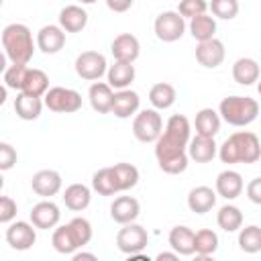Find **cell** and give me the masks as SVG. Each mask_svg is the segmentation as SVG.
<instances>
[{
	"label": "cell",
	"mask_w": 261,
	"mask_h": 261,
	"mask_svg": "<svg viewBox=\"0 0 261 261\" xmlns=\"http://www.w3.org/2000/svg\"><path fill=\"white\" fill-rule=\"evenodd\" d=\"M218 157L228 165L257 163L261 157V139L251 130H237L218 147Z\"/></svg>",
	"instance_id": "obj_1"
},
{
	"label": "cell",
	"mask_w": 261,
	"mask_h": 261,
	"mask_svg": "<svg viewBox=\"0 0 261 261\" xmlns=\"http://www.w3.org/2000/svg\"><path fill=\"white\" fill-rule=\"evenodd\" d=\"M188 155L196 163H208L218 155V145H216L214 137L196 135L188 143Z\"/></svg>",
	"instance_id": "obj_18"
},
{
	"label": "cell",
	"mask_w": 261,
	"mask_h": 261,
	"mask_svg": "<svg viewBox=\"0 0 261 261\" xmlns=\"http://www.w3.org/2000/svg\"><path fill=\"white\" fill-rule=\"evenodd\" d=\"M177 257H179V255H177L175 251H173V253H159V255H157L159 261H163V259H177Z\"/></svg>",
	"instance_id": "obj_48"
},
{
	"label": "cell",
	"mask_w": 261,
	"mask_h": 261,
	"mask_svg": "<svg viewBox=\"0 0 261 261\" xmlns=\"http://www.w3.org/2000/svg\"><path fill=\"white\" fill-rule=\"evenodd\" d=\"M2 47H4L6 57L12 63H24L27 65L35 53V41H33L31 29L22 22L6 24L2 31Z\"/></svg>",
	"instance_id": "obj_2"
},
{
	"label": "cell",
	"mask_w": 261,
	"mask_h": 261,
	"mask_svg": "<svg viewBox=\"0 0 261 261\" xmlns=\"http://www.w3.org/2000/svg\"><path fill=\"white\" fill-rule=\"evenodd\" d=\"M224 43L220 39H208V41H202L198 43L196 47V61L202 65V67H208V69H214L218 67L222 61H224Z\"/></svg>",
	"instance_id": "obj_12"
},
{
	"label": "cell",
	"mask_w": 261,
	"mask_h": 261,
	"mask_svg": "<svg viewBox=\"0 0 261 261\" xmlns=\"http://www.w3.org/2000/svg\"><path fill=\"white\" fill-rule=\"evenodd\" d=\"M112 169H114V175H116V181H118L120 192H126V190L135 188L139 184V169L133 163L120 161V163H114Z\"/></svg>",
	"instance_id": "obj_38"
},
{
	"label": "cell",
	"mask_w": 261,
	"mask_h": 261,
	"mask_svg": "<svg viewBox=\"0 0 261 261\" xmlns=\"http://www.w3.org/2000/svg\"><path fill=\"white\" fill-rule=\"evenodd\" d=\"M29 65H24V63H12V65H8L6 69H4V86L8 88V90H22V86H24V82H27V75H29Z\"/></svg>",
	"instance_id": "obj_39"
},
{
	"label": "cell",
	"mask_w": 261,
	"mask_h": 261,
	"mask_svg": "<svg viewBox=\"0 0 261 261\" xmlns=\"http://www.w3.org/2000/svg\"><path fill=\"white\" fill-rule=\"evenodd\" d=\"M43 100L51 112H59V114H71L82 108V94L77 90L63 88V86L49 88Z\"/></svg>",
	"instance_id": "obj_6"
},
{
	"label": "cell",
	"mask_w": 261,
	"mask_h": 261,
	"mask_svg": "<svg viewBox=\"0 0 261 261\" xmlns=\"http://www.w3.org/2000/svg\"><path fill=\"white\" fill-rule=\"evenodd\" d=\"M135 0H106V6L112 10V12H126L130 6H133Z\"/></svg>",
	"instance_id": "obj_46"
},
{
	"label": "cell",
	"mask_w": 261,
	"mask_h": 261,
	"mask_svg": "<svg viewBox=\"0 0 261 261\" xmlns=\"http://www.w3.org/2000/svg\"><path fill=\"white\" fill-rule=\"evenodd\" d=\"M65 45V31L59 24H45L37 33V47L45 55L59 53Z\"/></svg>",
	"instance_id": "obj_15"
},
{
	"label": "cell",
	"mask_w": 261,
	"mask_h": 261,
	"mask_svg": "<svg viewBox=\"0 0 261 261\" xmlns=\"http://www.w3.org/2000/svg\"><path fill=\"white\" fill-rule=\"evenodd\" d=\"M216 198H218V194L210 186H196L188 194V208L196 214H206L214 208Z\"/></svg>",
	"instance_id": "obj_20"
},
{
	"label": "cell",
	"mask_w": 261,
	"mask_h": 261,
	"mask_svg": "<svg viewBox=\"0 0 261 261\" xmlns=\"http://www.w3.org/2000/svg\"><path fill=\"white\" fill-rule=\"evenodd\" d=\"M149 243V232L145 226L137 224V222H128L122 224V228L116 232V247L120 253L124 255H135L141 253Z\"/></svg>",
	"instance_id": "obj_8"
},
{
	"label": "cell",
	"mask_w": 261,
	"mask_h": 261,
	"mask_svg": "<svg viewBox=\"0 0 261 261\" xmlns=\"http://www.w3.org/2000/svg\"><path fill=\"white\" fill-rule=\"evenodd\" d=\"M194 239H196V232L186 226V224H177L169 230V247L177 253V255H194L196 253V247H194Z\"/></svg>",
	"instance_id": "obj_24"
},
{
	"label": "cell",
	"mask_w": 261,
	"mask_h": 261,
	"mask_svg": "<svg viewBox=\"0 0 261 261\" xmlns=\"http://www.w3.org/2000/svg\"><path fill=\"white\" fill-rule=\"evenodd\" d=\"M141 106V98L135 90H118L114 92V100H112V114L116 118H130Z\"/></svg>",
	"instance_id": "obj_21"
},
{
	"label": "cell",
	"mask_w": 261,
	"mask_h": 261,
	"mask_svg": "<svg viewBox=\"0 0 261 261\" xmlns=\"http://www.w3.org/2000/svg\"><path fill=\"white\" fill-rule=\"evenodd\" d=\"M163 133V118L157 108L141 110L133 120V135L141 143H155Z\"/></svg>",
	"instance_id": "obj_5"
},
{
	"label": "cell",
	"mask_w": 261,
	"mask_h": 261,
	"mask_svg": "<svg viewBox=\"0 0 261 261\" xmlns=\"http://www.w3.org/2000/svg\"><path fill=\"white\" fill-rule=\"evenodd\" d=\"M49 90V77L43 69H37V67H31L29 69V75H27V82L22 86L20 92H27V94H33V96H39L43 98Z\"/></svg>",
	"instance_id": "obj_37"
},
{
	"label": "cell",
	"mask_w": 261,
	"mask_h": 261,
	"mask_svg": "<svg viewBox=\"0 0 261 261\" xmlns=\"http://www.w3.org/2000/svg\"><path fill=\"white\" fill-rule=\"evenodd\" d=\"M18 155H16V149L10 145V143H0V169L2 171H8L14 167Z\"/></svg>",
	"instance_id": "obj_44"
},
{
	"label": "cell",
	"mask_w": 261,
	"mask_h": 261,
	"mask_svg": "<svg viewBox=\"0 0 261 261\" xmlns=\"http://www.w3.org/2000/svg\"><path fill=\"white\" fill-rule=\"evenodd\" d=\"M51 245L57 253L61 255H73L77 251V245L71 237V230L67 224H61V226H55L53 234H51Z\"/></svg>",
	"instance_id": "obj_35"
},
{
	"label": "cell",
	"mask_w": 261,
	"mask_h": 261,
	"mask_svg": "<svg viewBox=\"0 0 261 261\" xmlns=\"http://www.w3.org/2000/svg\"><path fill=\"white\" fill-rule=\"evenodd\" d=\"M218 114L230 126H247L259 114V102L251 96H226L218 106Z\"/></svg>",
	"instance_id": "obj_3"
},
{
	"label": "cell",
	"mask_w": 261,
	"mask_h": 261,
	"mask_svg": "<svg viewBox=\"0 0 261 261\" xmlns=\"http://www.w3.org/2000/svg\"><path fill=\"white\" fill-rule=\"evenodd\" d=\"M114 88L108 82H94L88 90V100L94 112L108 114L112 112V100H114Z\"/></svg>",
	"instance_id": "obj_17"
},
{
	"label": "cell",
	"mask_w": 261,
	"mask_h": 261,
	"mask_svg": "<svg viewBox=\"0 0 261 261\" xmlns=\"http://www.w3.org/2000/svg\"><path fill=\"white\" fill-rule=\"evenodd\" d=\"M247 198H249L253 204L261 206V175L255 177V179H251V181L247 184Z\"/></svg>",
	"instance_id": "obj_45"
},
{
	"label": "cell",
	"mask_w": 261,
	"mask_h": 261,
	"mask_svg": "<svg viewBox=\"0 0 261 261\" xmlns=\"http://www.w3.org/2000/svg\"><path fill=\"white\" fill-rule=\"evenodd\" d=\"M257 92H259V96H261V77H259V82H257Z\"/></svg>",
	"instance_id": "obj_50"
},
{
	"label": "cell",
	"mask_w": 261,
	"mask_h": 261,
	"mask_svg": "<svg viewBox=\"0 0 261 261\" xmlns=\"http://www.w3.org/2000/svg\"><path fill=\"white\" fill-rule=\"evenodd\" d=\"M139 212H141V204L133 196H118L110 204V218L118 224L135 222L139 218Z\"/></svg>",
	"instance_id": "obj_16"
},
{
	"label": "cell",
	"mask_w": 261,
	"mask_h": 261,
	"mask_svg": "<svg viewBox=\"0 0 261 261\" xmlns=\"http://www.w3.org/2000/svg\"><path fill=\"white\" fill-rule=\"evenodd\" d=\"M45 106V100L27 92H18L14 98V112L22 120H37L41 116V110Z\"/></svg>",
	"instance_id": "obj_22"
},
{
	"label": "cell",
	"mask_w": 261,
	"mask_h": 261,
	"mask_svg": "<svg viewBox=\"0 0 261 261\" xmlns=\"http://www.w3.org/2000/svg\"><path fill=\"white\" fill-rule=\"evenodd\" d=\"M16 202L10 198V196H2L0 198V222L2 224H10L14 218H16Z\"/></svg>",
	"instance_id": "obj_43"
},
{
	"label": "cell",
	"mask_w": 261,
	"mask_h": 261,
	"mask_svg": "<svg viewBox=\"0 0 261 261\" xmlns=\"http://www.w3.org/2000/svg\"><path fill=\"white\" fill-rule=\"evenodd\" d=\"M71 257H73V261H80V259H96V255H94V253H84V251L73 253Z\"/></svg>",
	"instance_id": "obj_47"
},
{
	"label": "cell",
	"mask_w": 261,
	"mask_h": 261,
	"mask_svg": "<svg viewBox=\"0 0 261 261\" xmlns=\"http://www.w3.org/2000/svg\"><path fill=\"white\" fill-rule=\"evenodd\" d=\"M208 10V2L206 0H179V6H177V12L184 16V18H194V16H200V14H206Z\"/></svg>",
	"instance_id": "obj_42"
},
{
	"label": "cell",
	"mask_w": 261,
	"mask_h": 261,
	"mask_svg": "<svg viewBox=\"0 0 261 261\" xmlns=\"http://www.w3.org/2000/svg\"><path fill=\"white\" fill-rule=\"evenodd\" d=\"M216 224L224 230V232H237L243 226V212L239 206L234 204H224L218 208L216 214Z\"/></svg>",
	"instance_id": "obj_32"
},
{
	"label": "cell",
	"mask_w": 261,
	"mask_h": 261,
	"mask_svg": "<svg viewBox=\"0 0 261 261\" xmlns=\"http://www.w3.org/2000/svg\"><path fill=\"white\" fill-rule=\"evenodd\" d=\"M208 8L212 10L214 18L232 20L239 14V0H212L208 4Z\"/></svg>",
	"instance_id": "obj_41"
},
{
	"label": "cell",
	"mask_w": 261,
	"mask_h": 261,
	"mask_svg": "<svg viewBox=\"0 0 261 261\" xmlns=\"http://www.w3.org/2000/svg\"><path fill=\"white\" fill-rule=\"evenodd\" d=\"M88 24V12L80 4H69L63 6L59 12V27L65 33H80Z\"/></svg>",
	"instance_id": "obj_23"
},
{
	"label": "cell",
	"mask_w": 261,
	"mask_h": 261,
	"mask_svg": "<svg viewBox=\"0 0 261 261\" xmlns=\"http://www.w3.org/2000/svg\"><path fill=\"white\" fill-rule=\"evenodd\" d=\"M196 135H204V137H216L220 130V114L214 108H202L196 112Z\"/></svg>",
	"instance_id": "obj_29"
},
{
	"label": "cell",
	"mask_w": 261,
	"mask_h": 261,
	"mask_svg": "<svg viewBox=\"0 0 261 261\" xmlns=\"http://www.w3.org/2000/svg\"><path fill=\"white\" fill-rule=\"evenodd\" d=\"M4 237L14 251H27L37 243V226L27 220H16L8 224Z\"/></svg>",
	"instance_id": "obj_10"
},
{
	"label": "cell",
	"mask_w": 261,
	"mask_h": 261,
	"mask_svg": "<svg viewBox=\"0 0 261 261\" xmlns=\"http://www.w3.org/2000/svg\"><path fill=\"white\" fill-rule=\"evenodd\" d=\"M175 98H177V92H175V88H173L171 84H167V82H157V84H153L151 90H149V102H151L153 108H157V110H167V108H171L173 102H175Z\"/></svg>",
	"instance_id": "obj_28"
},
{
	"label": "cell",
	"mask_w": 261,
	"mask_h": 261,
	"mask_svg": "<svg viewBox=\"0 0 261 261\" xmlns=\"http://www.w3.org/2000/svg\"><path fill=\"white\" fill-rule=\"evenodd\" d=\"M194 247H196V257L198 259H208L218 249V234L212 228H202V230L196 232Z\"/></svg>",
	"instance_id": "obj_33"
},
{
	"label": "cell",
	"mask_w": 261,
	"mask_h": 261,
	"mask_svg": "<svg viewBox=\"0 0 261 261\" xmlns=\"http://www.w3.org/2000/svg\"><path fill=\"white\" fill-rule=\"evenodd\" d=\"M106 77H108V84L114 90H124L135 80V65L133 63H126V61H114L108 67Z\"/></svg>",
	"instance_id": "obj_27"
},
{
	"label": "cell",
	"mask_w": 261,
	"mask_h": 261,
	"mask_svg": "<svg viewBox=\"0 0 261 261\" xmlns=\"http://www.w3.org/2000/svg\"><path fill=\"white\" fill-rule=\"evenodd\" d=\"M190 33L192 37L202 43V41H208V39H214V33H216V18L214 16H208V14H200V16H194L190 20Z\"/></svg>",
	"instance_id": "obj_34"
},
{
	"label": "cell",
	"mask_w": 261,
	"mask_h": 261,
	"mask_svg": "<svg viewBox=\"0 0 261 261\" xmlns=\"http://www.w3.org/2000/svg\"><path fill=\"white\" fill-rule=\"evenodd\" d=\"M239 249L245 253H259L261 251V226L249 224L239 228Z\"/></svg>",
	"instance_id": "obj_36"
},
{
	"label": "cell",
	"mask_w": 261,
	"mask_h": 261,
	"mask_svg": "<svg viewBox=\"0 0 261 261\" xmlns=\"http://www.w3.org/2000/svg\"><path fill=\"white\" fill-rule=\"evenodd\" d=\"M163 135L181 143V145H188L190 143V135H192V126H190V120L184 116V114H173L169 116V120L165 122V128H163Z\"/></svg>",
	"instance_id": "obj_30"
},
{
	"label": "cell",
	"mask_w": 261,
	"mask_h": 261,
	"mask_svg": "<svg viewBox=\"0 0 261 261\" xmlns=\"http://www.w3.org/2000/svg\"><path fill=\"white\" fill-rule=\"evenodd\" d=\"M77 2H82V4H94L96 0H77Z\"/></svg>",
	"instance_id": "obj_49"
},
{
	"label": "cell",
	"mask_w": 261,
	"mask_h": 261,
	"mask_svg": "<svg viewBox=\"0 0 261 261\" xmlns=\"http://www.w3.org/2000/svg\"><path fill=\"white\" fill-rule=\"evenodd\" d=\"M67 226H69V230H71V237H73L77 249L86 247V245L92 241V224H90L88 218L75 216V218H71V220L67 222Z\"/></svg>",
	"instance_id": "obj_40"
},
{
	"label": "cell",
	"mask_w": 261,
	"mask_h": 261,
	"mask_svg": "<svg viewBox=\"0 0 261 261\" xmlns=\"http://www.w3.org/2000/svg\"><path fill=\"white\" fill-rule=\"evenodd\" d=\"M90 200H92V190L86 184H71L63 192V204L73 212L86 210L90 206Z\"/></svg>",
	"instance_id": "obj_26"
},
{
	"label": "cell",
	"mask_w": 261,
	"mask_h": 261,
	"mask_svg": "<svg viewBox=\"0 0 261 261\" xmlns=\"http://www.w3.org/2000/svg\"><path fill=\"white\" fill-rule=\"evenodd\" d=\"M110 53L114 57V61H126V63H135L139 59L141 53V43L135 35L130 33H120L114 37L112 45H110Z\"/></svg>",
	"instance_id": "obj_11"
},
{
	"label": "cell",
	"mask_w": 261,
	"mask_h": 261,
	"mask_svg": "<svg viewBox=\"0 0 261 261\" xmlns=\"http://www.w3.org/2000/svg\"><path fill=\"white\" fill-rule=\"evenodd\" d=\"M153 31L159 41L173 43V41L181 39V35L186 33V18L177 10H165V12L157 14V18L153 22Z\"/></svg>",
	"instance_id": "obj_7"
},
{
	"label": "cell",
	"mask_w": 261,
	"mask_h": 261,
	"mask_svg": "<svg viewBox=\"0 0 261 261\" xmlns=\"http://www.w3.org/2000/svg\"><path fill=\"white\" fill-rule=\"evenodd\" d=\"M59 218H61L59 206L55 202H51V200H41L31 210V222L41 230L55 228L59 224Z\"/></svg>",
	"instance_id": "obj_14"
},
{
	"label": "cell",
	"mask_w": 261,
	"mask_h": 261,
	"mask_svg": "<svg viewBox=\"0 0 261 261\" xmlns=\"http://www.w3.org/2000/svg\"><path fill=\"white\" fill-rule=\"evenodd\" d=\"M261 77V69L259 63L253 57H239L232 63V80L241 86H253L255 82H259Z\"/></svg>",
	"instance_id": "obj_25"
},
{
	"label": "cell",
	"mask_w": 261,
	"mask_h": 261,
	"mask_svg": "<svg viewBox=\"0 0 261 261\" xmlns=\"http://www.w3.org/2000/svg\"><path fill=\"white\" fill-rule=\"evenodd\" d=\"M245 184H243V175L234 169H224L216 175V194L224 200H234L241 196Z\"/></svg>",
	"instance_id": "obj_19"
},
{
	"label": "cell",
	"mask_w": 261,
	"mask_h": 261,
	"mask_svg": "<svg viewBox=\"0 0 261 261\" xmlns=\"http://www.w3.org/2000/svg\"><path fill=\"white\" fill-rule=\"evenodd\" d=\"M155 157H157L159 167L171 175L184 173L188 169V161H190L188 145H181V143L165 137L163 133L155 141Z\"/></svg>",
	"instance_id": "obj_4"
},
{
	"label": "cell",
	"mask_w": 261,
	"mask_h": 261,
	"mask_svg": "<svg viewBox=\"0 0 261 261\" xmlns=\"http://www.w3.org/2000/svg\"><path fill=\"white\" fill-rule=\"evenodd\" d=\"M61 173L55 169H39L33 177H31V188L37 196L41 198H51L55 194H59L61 190Z\"/></svg>",
	"instance_id": "obj_13"
},
{
	"label": "cell",
	"mask_w": 261,
	"mask_h": 261,
	"mask_svg": "<svg viewBox=\"0 0 261 261\" xmlns=\"http://www.w3.org/2000/svg\"><path fill=\"white\" fill-rule=\"evenodd\" d=\"M92 190L98 192L100 196H114L120 192L114 169L112 167H102L92 175Z\"/></svg>",
	"instance_id": "obj_31"
},
{
	"label": "cell",
	"mask_w": 261,
	"mask_h": 261,
	"mask_svg": "<svg viewBox=\"0 0 261 261\" xmlns=\"http://www.w3.org/2000/svg\"><path fill=\"white\" fill-rule=\"evenodd\" d=\"M108 71L106 57L100 51H84L75 57V73L82 80L96 82Z\"/></svg>",
	"instance_id": "obj_9"
}]
</instances>
